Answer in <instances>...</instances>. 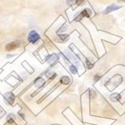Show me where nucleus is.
I'll list each match as a JSON object with an SVG mask.
<instances>
[{"instance_id": "1", "label": "nucleus", "mask_w": 125, "mask_h": 125, "mask_svg": "<svg viewBox=\"0 0 125 125\" xmlns=\"http://www.w3.org/2000/svg\"><path fill=\"white\" fill-rule=\"evenodd\" d=\"M122 81H123V78H122L121 75L116 74V75H115L114 77L111 78L105 85H106V87L108 88V90H112V89H114V88H116L117 86L120 85Z\"/></svg>"}, {"instance_id": "2", "label": "nucleus", "mask_w": 125, "mask_h": 125, "mask_svg": "<svg viewBox=\"0 0 125 125\" xmlns=\"http://www.w3.org/2000/svg\"><path fill=\"white\" fill-rule=\"evenodd\" d=\"M40 40V35L36 31H31L29 32V35H28V40L31 43H36L38 40Z\"/></svg>"}, {"instance_id": "3", "label": "nucleus", "mask_w": 125, "mask_h": 125, "mask_svg": "<svg viewBox=\"0 0 125 125\" xmlns=\"http://www.w3.org/2000/svg\"><path fill=\"white\" fill-rule=\"evenodd\" d=\"M91 10H89V9H85L84 10H82L81 11V13L79 15V16H77V17L75 18V20L76 21H79V20H81L82 18H84V17H90V15H91Z\"/></svg>"}, {"instance_id": "4", "label": "nucleus", "mask_w": 125, "mask_h": 125, "mask_svg": "<svg viewBox=\"0 0 125 125\" xmlns=\"http://www.w3.org/2000/svg\"><path fill=\"white\" fill-rule=\"evenodd\" d=\"M121 5H117V4H110V5H108L104 10H103V13L104 14H107V13H109V12H112L114 10H116L118 9L121 8Z\"/></svg>"}, {"instance_id": "5", "label": "nucleus", "mask_w": 125, "mask_h": 125, "mask_svg": "<svg viewBox=\"0 0 125 125\" xmlns=\"http://www.w3.org/2000/svg\"><path fill=\"white\" fill-rule=\"evenodd\" d=\"M19 42H11V43H9L8 45L5 46V50L6 51L14 50V49L19 47Z\"/></svg>"}, {"instance_id": "6", "label": "nucleus", "mask_w": 125, "mask_h": 125, "mask_svg": "<svg viewBox=\"0 0 125 125\" xmlns=\"http://www.w3.org/2000/svg\"><path fill=\"white\" fill-rule=\"evenodd\" d=\"M4 98H5V100H6L10 104H13V102H14V100H15V96L12 93H10V92L6 93V94H4Z\"/></svg>"}, {"instance_id": "7", "label": "nucleus", "mask_w": 125, "mask_h": 125, "mask_svg": "<svg viewBox=\"0 0 125 125\" xmlns=\"http://www.w3.org/2000/svg\"><path fill=\"white\" fill-rule=\"evenodd\" d=\"M58 59H59V56L57 55V54H52L49 58L47 59V62L48 63H50V64H52V63H55L57 61H58Z\"/></svg>"}, {"instance_id": "8", "label": "nucleus", "mask_w": 125, "mask_h": 125, "mask_svg": "<svg viewBox=\"0 0 125 125\" xmlns=\"http://www.w3.org/2000/svg\"><path fill=\"white\" fill-rule=\"evenodd\" d=\"M61 82L62 84H64V85H68L71 82V80H70L69 77H67V76H63L61 79Z\"/></svg>"}, {"instance_id": "9", "label": "nucleus", "mask_w": 125, "mask_h": 125, "mask_svg": "<svg viewBox=\"0 0 125 125\" xmlns=\"http://www.w3.org/2000/svg\"><path fill=\"white\" fill-rule=\"evenodd\" d=\"M45 83V81L42 78H38L37 80L35 81V86L36 87H38V88H40V87H41V86H43V84Z\"/></svg>"}, {"instance_id": "10", "label": "nucleus", "mask_w": 125, "mask_h": 125, "mask_svg": "<svg viewBox=\"0 0 125 125\" xmlns=\"http://www.w3.org/2000/svg\"><path fill=\"white\" fill-rule=\"evenodd\" d=\"M110 98L113 102H116V101H120V99H121V95H120L119 94H111Z\"/></svg>"}, {"instance_id": "11", "label": "nucleus", "mask_w": 125, "mask_h": 125, "mask_svg": "<svg viewBox=\"0 0 125 125\" xmlns=\"http://www.w3.org/2000/svg\"><path fill=\"white\" fill-rule=\"evenodd\" d=\"M69 70H70V72H71L72 73H73V74H76V73H77V69H76V67H75L74 66H70Z\"/></svg>"}, {"instance_id": "12", "label": "nucleus", "mask_w": 125, "mask_h": 125, "mask_svg": "<svg viewBox=\"0 0 125 125\" xmlns=\"http://www.w3.org/2000/svg\"><path fill=\"white\" fill-rule=\"evenodd\" d=\"M75 1H76V0H67V3L68 5H73V4H75Z\"/></svg>"}, {"instance_id": "13", "label": "nucleus", "mask_w": 125, "mask_h": 125, "mask_svg": "<svg viewBox=\"0 0 125 125\" xmlns=\"http://www.w3.org/2000/svg\"><path fill=\"white\" fill-rule=\"evenodd\" d=\"M83 1H84V0H76V1H75V4H77V5H81Z\"/></svg>"}, {"instance_id": "14", "label": "nucleus", "mask_w": 125, "mask_h": 125, "mask_svg": "<svg viewBox=\"0 0 125 125\" xmlns=\"http://www.w3.org/2000/svg\"><path fill=\"white\" fill-rule=\"evenodd\" d=\"M99 79H100V76H99L98 74H97V75H95V77H94V81H97Z\"/></svg>"}, {"instance_id": "15", "label": "nucleus", "mask_w": 125, "mask_h": 125, "mask_svg": "<svg viewBox=\"0 0 125 125\" xmlns=\"http://www.w3.org/2000/svg\"><path fill=\"white\" fill-rule=\"evenodd\" d=\"M9 123H14V121H13L12 119H10V120H9Z\"/></svg>"}, {"instance_id": "16", "label": "nucleus", "mask_w": 125, "mask_h": 125, "mask_svg": "<svg viewBox=\"0 0 125 125\" xmlns=\"http://www.w3.org/2000/svg\"><path fill=\"white\" fill-rule=\"evenodd\" d=\"M119 2H120V1H121V2H125V0H118Z\"/></svg>"}]
</instances>
